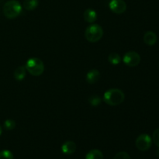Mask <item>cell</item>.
Here are the masks:
<instances>
[{"label":"cell","instance_id":"obj_1","mask_svg":"<svg viewBox=\"0 0 159 159\" xmlns=\"http://www.w3.org/2000/svg\"><path fill=\"white\" fill-rule=\"evenodd\" d=\"M125 99V95L122 90L111 89L104 93V102L110 106H117L122 103Z\"/></svg>","mask_w":159,"mask_h":159},{"label":"cell","instance_id":"obj_2","mask_svg":"<svg viewBox=\"0 0 159 159\" xmlns=\"http://www.w3.org/2000/svg\"><path fill=\"white\" fill-rule=\"evenodd\" d=\"M22 6L16 0H9L3 6V13L8 19H15L21 13Z\"/></svg>","mask_w":159,"mask_h":159},{"label":"cell","instance_id":"obj_3","mask_svg":"<svg viewBox=\"0 0 159 159\" xmlns=\"http://www.w3.org/2000/svg\"><path fill=\"white\" fill-rule=\"evenodd\" d=\"M26 71L34 76H39L43 74L44 71V65L40 59L32 57L26 61L25 65Z\"/></svg>","mask_w":159,"mask_h":159},{"label":"cell","instance_id":"obj_4","mask_svg":"<svg viewBox=\"0 0 159 159\" xmlns=\"http://www.w3.org/2000/svg\"><path fill=\"white\" fill-rule=\"evenodd\" d=\"M85 36L89 42L96 43L99 41L103 36V30L99 25L92 24L87 27Z\"/></svg>","mask_w":159,"mask_h":159},{"label":"cell","instance_id":"obj_5","mask_svg":"<svg viewBox=\"0 0 159 159\" xmlns=\"http://www.w3.org/2000/svg\"><path fill=\"white\" fill-rule=\"evenodd\" d=\"M135 144L138 150L141 151V152H145L152 147V139L148 134H143L138 137Z\"/></svg>","mask_w":159,"mask_h":159},{"label":"cell","instance_id":"obj_6","mask_svg":"<svg viewBox=\"0 0 159 159\" xmlns=\"http://www.w3.org/2000/svg\"><path fill=\"white\" fill-rule=\"evenodd\" d=\"M123 61L129 67H136L141 62V56L135 51H129L124 54Z\"/></svg>","mask_w":159,"mask_h":159},{"label":"cell","instance_id":"obj_7","mask_svg":"<svg viewBox=\"0 0 159 159\" xmlns=\"http://www.w3.org/2000/svg\"><path fill=\"white\" fill-rule=\"evenodd\" d=\"M110 9L114 13H124L127 9V4L124 0H111L109 4Z\"/></svg>","mask_w":159,"mask_h":159},{"label":"cell","instance_id":"obj_8","mask_svg":"<svg viewBox=\"0 0 159 159\" xmlns=\"http://www.w3.org/2000/svg\"><path fill=\"white\" fill-rule=\"evenodd\" d=\"M76 144L74 141H68L64 143L61 146V151L65 155H72L76 151Z\"/></svg>","mask_w":159,"mask_h":159},{"label":"cell","instance_id":"obj_9","mask_svg":"<svg viewBox=\"0 0 159 159\" xmlns=\"http://www.w3.org/2000/svg\"><path fill=\"white\" fill-rule=\"evenodd\" d=\"M100 79V73L98 70L93 69L86 75V81L89 84H95Z\"/></svg>","mask_w":159,"mask_h":159},{"label":"cell","instance_id":"obj_10","mask_svg":"<svg viewBox=\"0 0 159 159\" xmlns=\"http://www.w3.org/2000/svg\"><path fill=\"white\" fill-rule=\"evenodd\" d=\"M157 40V35L152 31H148L145 33L144 36V43L149 46H153L156 43Z\"/></svg>","mask_w":159,"mask_h":159},{"label":"cell","instance_id":"obj_11","mask_svg":"<svg viewBox=\"0 0 159 159\" xmlns=\"http://www.w3.org/2000/svg\"><path fill=\"white\" fill-rule=\"evenodd\" d=\"M84 19L88 23H93L97 19V13H96V12L94 9H88L84 12Z\"/></svg>","mask_w":159,"mask_h":159},{"label":"cell","instance_id":"obj_12","mask_svg":"<svg viewBox=\"0 0 159 159\" xmlns=\"http://www.w3.org/2000/svg\"><path fill=\"white\" fill-rule=\"evenodd\" d=\"M26 74V69L25 66H20L14 71V78L17 81H22L25 79Z\"/></svg>","mask_w":159,"mask_h":159},{"label":"cell","instance_id":"obj_13","mask_svg":"<svg viewBox=\"0 0 159 159\" xmlns=\"http://www.w3.org/2000/svg\"><path fill=\"white\" fill-rule=\"evenodd\" d=\"M38 0H24L23 1V8L28 11L34 10L38 6Z\"/></svg>","mask_w":159,"mask_h":159},{"label":"cell","instance_id":"obj_14","mask_svg":"<svg viewBox=\"0 0 159 159\" xmlns=\"http://www.w3.org/2000/svg\"><path fill=\"white\" fill-rule=\"evenodd\" d=\"M85 159H103V155L98 149H93L87 153Z\"/></svg>","mask_w":159,"mask_h":159},{"label":"cell","instance_id":"obj_15","mask_svg":"<svg viewBox=\"0 0 159 159\" xmlns=\"http://www.w3.org/2000/svg\"><path fill=\"white\" fill-rule=\"evenodd\" d=\"M108 60L112 65H118L121 61V57L117 53H112L109 55Z\"/></svg>","mask_w":159,"mask_h":159},{"label":"cell","instance_id":"obj_16","mask_svg":"<svg viewBox=\"0 0 159 159\" xmlns=\"http://www.w3.org/2000/svg\"><path fill=\"white\" fill-rule=\"evenodd\" d=\"M16 127V122L13 120H6L4 122V127L6 130H12L15 128Z\"/></svg>","mask_w":159,"mask_h":159},{"label":"cell","instance_id":"obj_17","mask_svg":"<svg viewBox=\"0 0 159 159\" xmlns=\"http://www.w3.org/2000/svg\"><path fill=\"white\" fill-rule=\"evenodd\" d=\"M101 99L99 96H93L89 98V102L90 105L93 106V107H96V106L100 105L101 103Z\"/></svg>","mask_w":159,"mask_h":159},{"label":"cell","instance_id":"obj_18","mask_svg":"<svg viewBox=\"0 0 159 159\" xmlns=\"http://www.w3.org/2000/svg\"><path fill=\"white\" fill-rule=\"evenodd\" d=\"M0 159H13V155L9 150H2L0 152Z\"/></svg>","mask_w":159,"mask_h":159},{"label":"cell","instance_id":"obj_19","mask_svg":"<svg viewBox=\"0 0 159 159\" xmlns=\"http://www.w3.org/2000/svg\"><path fill=\"white\" fill-rule=\"evenodd\" d=\"M113 159H130V157L127 152H120L115 155Z\"/></svg>","mask_w":159,"mask_h":159},{"label":"cell","instance_id":"obj_20","mask_svg":"<svg viewBox=\"0 0 159 159\" xmlns=\"http://www.w3.org/2000/svg\"><path fill=\"white\" fill-rule=\"evenodd\" d=\"M152 141H154L155 144L159 148V128L156 129L154 131L153 136H152Z\"/></svg>","mask_w":159,"mask_h":159},{"label":"cell","instance_id":"obj_21","mask_svg":"<svg viewBox=\"0 0 159 159\" xmlns=\"http://www.w3.org/2000/svg\"><path fill=\"white\" fill-rule=\"evenodd\" d=\"M156 155L159 158V148L158 149V150H157V152H156Z\"/></svg>","mask_w":159,"mask_h":159},{"label":"cell","instance_id":"obj_22","mask_svg":"<svg viewBox=\"0 0 159 159\" xmlns=\"http://www.w3.org/2000/svg\"><path fill=\"white\" fill-rule=\"evenodd\" d=\"M2 127L1 126H0V135L2 134Z\"/></svg>","mask_w":159,"mask_h":159}]
</instances>
